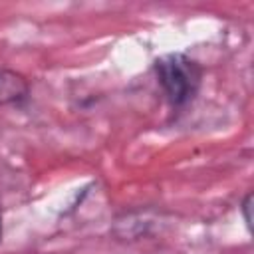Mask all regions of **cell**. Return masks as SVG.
I'll list each match as a JSON object with an SVG mask.
<instances>
[{
    "label": "cell",
    "mask_w": 254,
    "mask_h": 254,
    "mask_svg": "<svg viewBox=\"0 0 254 254\" xmlns=\"http://www.w3.org/2000/svg\"><path fill=\"white\" fill-rule=\"evenodd\" d=\"M157 81L173 109H183L194 101L202 85V65L183 52H171L153 64Z\"/></svg>",
    "instance_id": "1"
},
{
    "label": "cell",
    "mask_w": 254,
    "mask_h": 254,
    "mask_svg": "<svg viewBox=\"0 0 254 254\" xmlns=\"http://www.w3.org/2000/svg\"><path fill=\"white\" fill-rule=\"evenodd\" d=\"M30 95L28 79L14 69L0 67V105H20Z\"/></svg>",
    "instance_id": "2"
},
{
    "label": "cell",
    "mask_w": 254,
    "mask_h": 254,
    "mask_svg": "<svg viewBox=\"0 0 254 254\" xmlns=\"http://www.w3.org/2000/svg\"><path fill=\"white\" fill-rule=\"evenodd\" d=\"M238 210H240V216H242V220H244L246 230L252 232V192H246V194H244V198H242Z\"/></svg>",
    "instance_id": "3"
},
{
    "label": "cell",
    "mask_w": 254,
    "mask_h": 254,
    "mask_svg": "<svg viewBox=\"0 0 254 254\" xmlns=\"http://www.w3.org/2000/svg\"><path fill=\"white\" fill-rule=\"evenodd\" d=\"M4 240V222H2V214H0V244Z\"/></svg>",
    "instance_id": "4"
}]
</instances>
